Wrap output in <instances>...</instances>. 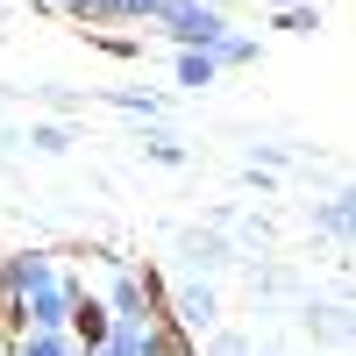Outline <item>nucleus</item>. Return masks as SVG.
Instances as JSON below:
<instances>
[{
    "instance_id": "f257e3e1",
    "label": "nucleus",
    "mask_w": 356,
    "mask_h": 356,
    "mask_svg": "<svg viewBox=\"0 0 356 356\" xmlns=\"http://www.w3.org/2000/svg\"><path fill=\"white\" fill-rule=\"evenodd\" d=\"M150 29H157L164 43H178V50H214L235 22L214 8V0H164V15H157Z\"/></svg>"
},
{
    "instance_id": "f03ea898",
    "label": "nucleus",
    "mask_w": 356,
    "mask_h": 356,
    "mask_svg": "<svg viewBox=\"0 0 356 356\" xmlns=\"http://www.w3.org/2000/svg\"><path fill=\"white\" fill-rule=\"evenodd\" d=\"M171 250H178V264H186V278H207V285H214L221 271H235V264H243V257H235V243H228L221 228H207V221H200V228H178V243H171Z\"/></svg>"
},
{
    "instance_id": "7ed1b4c3",
    "label": "nucleus",
    "mask_w": 356,
    "mask_h": 356,
    "mask_svg": "<svg viewBox=\"0 0 356 356\" xmlns=\"http://www.w3.org/2000/svg\"><path fill=\"white\" fill-rule=\"evenodd\" d=\"M164 321L186 342H200L207 328H221V292L207 285V278H186V285H171V307H164Z\"/></svg>"
},
{
    "instance_id": "20e7f679",
    "label": "nucleus",
    "mask_w": 356,
    "mask_h": 356,
    "mask_svg": "<svg viewBox=\"0 0 356 356\" xmlns=\"http://www.w3.org/2000/svg\"><path fill=\"white\" fill-rule=\"evenodd\" d=\"M349 328H356V321H349V292H328V300L307 292V300H300V335L307 342H349Z\"/></svg>"
},
{
    "instance_id": "39448f33",
    "label": "nucleus",
    "mask_w": 356,
    "mask_h": 356,
    "mask_svg": "<svg viewBox=\"0 0 356 356\" xmlns=\"http://www.w3.org/2000/svg\"><path fill=\"white\" fill-rule=\"evenodd\" d=\"M307 228L321 235V243H335V264H342L349 228H356V193H349V186H335L328 200H314V207H307Z\"/></svg>"
},
{
    "instance_id": "423d86ee",
    "label": "nucleus",
    "mask_w": 356,
    "mask_h": 356,
    "mask_svg": "<svg viewBox=\"0 0 356 356\" xmlns=\"http://www.w3.org/2000/svg\"><path fill=\"white\" fill-rule=\"evenodd\" d=\"M292 292H300L292 264H278V257H250V300H257V307H278V300H292Z\"/></svg>"
},
{
    "instance_id": "0eeeda50",
    "label": "nucleus",
    "mask_w": 356,
    "mask_h": 356,
    "mask_svg": "<svg viewBox=\"0 0 356 356\" xmlns=\"http://www.w3.org/2000/svg\"><path fill=\"white\" fill-rule=\"evenodd\" d=\"M100 100H107L114 114H136V122H150V129H164V114H171V100L150 93V86H107Z\"/></svg>"
},
{
    "instance_id": "6e6552de",
    "label": "nucleus",
    "mask_w": 356,
    "mask_h": 356,
    "mask_svg": "<svg viewBox=\"0 0 356 356\" xmlns=\"http://www.w3.org/2000/svg\"><path fill=\"white\" fill-rule=\"evenodd\" d=\"M57 15L79 22L86 36H93V29H129V22H122V0H57Z\"/></svg>"
},
{
    "instance_id": "1a4fd4ad",
    "label": "nucleus",
    "mask_w": 356,
    "mask_h": 356,
    "mask_svg": "<svg viewBox=\"0 0 356 356\" xmlns=\"http://www.w3.org/2000/svg\"><path fill=\"white\" fill-rule=\"evenodd\" d=\"M292 164H307V150H300V143H285V136H257L250 143V171H292Z\"/></svg>"
},
{
    "instance_id": "9d476101",
    "label": "nucleus",
    "mask_w": 356,
    "mask_h": 356,
    "mask_svg": "<svg viewBox=\"0 0 356 356\" xmlns=\"http://www.w3.org/2000/svg\"><path fill=\"white\" fill-rule=\"evenodd\" d=\"M171 79L186 86V93H207V86L221 79V65H214V50H178L171 57Z\"/></svg>"
},
{
    "instance_id": "9b49d317",
    "label": "nucleus",
    "mask_w": 356,
    "mask_h": 356,
    "mask_svg": "<svg viewBox=\"0 0 356 356\" xmlns=\"http://www.w3.org/2000/svg\"><path fill=\"white\" fill-rule=\"evenodd\" d=\"M72 143H79L72 122H29V129H22V150H36V157H65Z\"/></svg>"
},
{
    "instance_id": "f8f14e48",
    "label": "nucleus",
    "mask_w": 356,
    "mask_h": 356,
    "mask_svg": "<svg viewBox=\"0 0 356 356\" xmlns=\"http://www.w3.org/2000/svg\"><path fill=\"white\" fill-rule=\"evenodd\" d=\"M257 57H264V43L250 36V29H228V36L214 43V65L221 72H243V65H257Z\"/></svg>"
},
{
    "instance_id": "ddd939ff",
    "label": "nucleus",
    "mask_w": 356,
    "mask_h": 356,
    "mask_svg": "<svg viewBox=\"0 0 356 356\" xmlns=\"http://www.w3.org/2000/svg\"><path fill=\"white\" fill-rule=\"evenodd\" d=\"M143 328H150V321H107L93 356H143Z\"/></svg>"
},
{
    "instance_id": "4468645a",
    "label": "nucleus",
    "mask_w": 356,
    "mask_h": 356,
    "mask_svg": "<svg viewBox=\"0 0 356 356\" xmlns=\"http://www.w3.org/2000/svg\"><path fill=\"white\" fill-rule=\"evenodd\" d=\"M143 157H150V164H164V171L193 164V150H186V143H178L171 129H150V136H143Z\"/></svg>"
},
{
    "instance_id": "2eb2a0df",
    "label": "nucleus",
    "mask_w": 356,
    "mask_h": 356,
    "mask_svg": "<svg viewBox=\"0 0 356 356\" xmlns=\"http://www.w3.org/2000/svg\"><path fill=\"white\" fill-rule=\"evenodd\" d=\"M8 356H72L65 335H36V328H15L8 335Z\"/></svg>"
},
{
    "instance_id": "dca6fc26",
    "label": "nucleus",
    "mask_w": 356,
    "mask_h": 356,
    "mask_svg": "<svg viewBox=\"0 0 356 356\" xmlns=\"http://www.w3.org/2000/svg\"><path fill=\"white\" fill-rule=\"evenodd\" d=\"M86 43H93L100 57H114V65H136V57H143V36H122V29H93Z\"/></svg>"
},
{
    "instance_id": "f3484780",
    "label": "nucleus",
    "mask_w": 356,
    "mask_h": 356,
    "mask_svg": "<svg viewBox=\"0 0 356 356\" xmlns=\"http://www.w3.org/2000/svg\"><path fill=\"white\" fill-rule=\"evenodd\" d=\"M271 29H285V36H321L328 15L321 8H271Z\"/></svg>"
},
{
    "instance_id": "a211bd4d",
    "label": "nucleus",
    "mask_w": 356,
    "mask_h": 356,
    "mask_svg": "<svg viewBox=\"0 0 356 356\" xmlns=\"http://www.w3.org/2000/svg\"><path fill=\"white\" fill-rule=\"evenodd\" d=\"M186 349H193V342L178 335L171 321H150V328H143V356H186Z\"/></svg>"
},
{
    "instance_id": "6ab92c4d",
    "label": "nucleus",
    "mask_w": 356,
    "mask_h": 356,
    "mask_svg": "<svg viewBox=\"0 0 356 356\" xmlns=\"http://www.w3.org/2000/svg\"><path fill=\"white\" fill-rule=\"evenodd\" d=\"M250 349H257V342H250L243 328H207V335H200V356H250Z\"/></svg>"
},
{
    "instance_id": "aec40b11",
    "label": "nucleus",
    "mask_w": 356,
    "mask_h": 356,
    "mask_svg": "<svg viewBox=\"0 0 356 356\" xmlns=\"http://www.w3.org/2000/svg\"><path fill=\"white\" fill-rule=\"evenodd\" d=\"M43 100H50V107H57V122H65V114H72V107H79V93H72V86H43Z\"/></svg>"
},
{
    "instance_id": "412c9836",
    "label": "nucleus",
    "mask_w": 356,
    "mask_h": 356,
    "mask_svg": "<svg viewBox=\"0 0 356 356\" xmlns=\"http://www.w3.org/2000/svg\"><path fill=\"white\" fill-rule=\"evenodd\" d=\"M15 150H22V129H8V122H0V164H8Z\"/></svg>"
},
{
    "instance_id": "4be33fe9",
    "label": "nucleus",
    "mask_w": 356,
    "mask_h": 356,
    "mask_svg": "<svg viewBox=\"0 0 356 356\" xmlns=\"http://www.w3.org/2000/svg\"><path fill=\"white\" fill-rule=\"evenodd\" d=\"M22 8H29V15H57V0H22Z\"/></svg>"
},
{
    "instance_id": "5701e85b",
    "label": "nucleus",
    "mask_w": 356,
    "mask_h": 356,
    "mask_svg": "<svg viewBox=\"0 0 356 356\" xmlns=\"http://www.w3.org/2000/svg\"><path fill=\"white\" fill-rule=\"evenodd\" d=\"M264 8H321V0H264Z\"/></svg>"
},
{
    "instance_id": "b1692460",
    "label": "nucleus",
    "mask_w": 356,
    "mask_h": 356,
    "mask_svg": "<svg viewBox=\"0 0 356 356\" xmlns=\"http://www.w3.org/2000/svg\"><path fill=\"white\" fill-rule=\"evenodd\" d=\"M0 356H8V328H0Z\"/></svg>"
},
{
    "instance_id": "393cba45",
    "label": "nucleus",
    "mask_w": 356,
    "mask_h": 356,
    "mask_svg": "<svg viewBox=\"0 0 356 356\" xmlns=\"http://www.w3.org/2000/svg\"><path fill=\"white\" fill-rule=\"evenodd\" d=\"M250 356H278V349H250Z\"/></svg>"
}]
</instances>
